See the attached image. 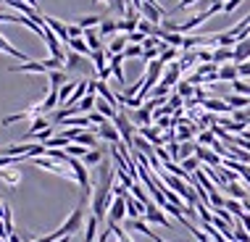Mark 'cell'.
<instances>
[{"label":"cell","instance_id":"6da1fadb","mask_svg":"<svg viewBox=\"0 0 250 242\" xmlns=\"http://www.w3.org/2000/svg\"><path fill=\"white\" fill-rule=\"evenodd\" d=\"M84 203H87V200H82V205H79V208H74V213L58 226L56 232H53V237H56V240H61V237H71V234H77L79 229H82V224L87 221V219H84Z\"/></svg>","mask_w":250,"mask_h":242},{"label":"cell","instance_id":"7a4b0ae2","mask_svg":"<svg viewBox=\"0 0 250 242\" xmlns=\"http://www.w3.org/2000/svg\"><path fill=\"white\" fill-rule=\"evenodd\" d=\"M32 163H35V166H40V169H45V171H53V174H58V177H63V179H71V182H77V179H74V171L69 169V166L58 163V161H50V158L40 156V158H32Z\"/></svg>","mask_w":250,"mask_h":242},{"label":"cell","instance_id":"3957f363","mask_svg":"<svg viewBox=\"0 0 250 242\" xmlns=\"http://www.w3.org/2000/svg\"><path fill=\"white\" fill-rule=\"evenodd\" d=\"M113 126L119 129L121 140H124V145L132 147V142H134V124H132V119L124 116V111H119V116L113 119Z\"/></svg>","mask_w":250,"mask_h":242},{"label":"cell","instance_id":"277c9868","mask_svg":"<svg viewBox=\"0 0 250 242\" xmlns=\"http://www.w3.org/2000/svg\"><path fill=\"white\" fill-rule=\"evenodd\" d=\"M126 216V200L124 198H113L111 208H108V224H119V221H124Z\"/></svg>","mask_w":250,"mask_h":242},{"label":"cell","instance_id":"5b68a950","mask_svg":"<svg viewBox=\"0 0 250 242\" xmlns=\"http://www.w3.org/2000/svg\"><path fill=\"white\" fill-rule=\"evenodd\" d=\"M145 221H150V224H161V226H166V229L171 226V221L166 219V213L161 211V208L155 205V203L145 205Z\"/></svg>","mask_w":250,"mask_h":242},{"label":"cell","instance_id":"8992f818","mask_svg":"<svg viewBox=\"0 0 250 242\" xmlns=\"http://www.w3.org/2000/svg\"><path fill=\"white\" fill-rule=\"evenodd\" d=\"M13 74H50L48 69H45L42 60H26V63H19L11 69Z\"/></svg>","mask_w":250,"mask_h":242},{"label":"cell","instance_id":"52a82bcc","mask_svg":"<svg viewBox=\"0 0 250 242\" xmlns=\"http://www.w3.org/2000/svg\"><path fill=\"white\" fill-rule=\"evenodd\" d=\"M95 134H98L100 140H105V142H111V145H119V142H121V134H119V129H116L113 124H108V121H105L103 126H98Z\"/></svg>","mask_w":250,"mask_h":242},{"label":"cell","instance_id":"ba28073f","mask_svg":"<svg viewBox=\"0 0 250 242\" xmlns=\"http://www.w3.org/2000/svg\"><path fill=\"white\" fill-rule=\"evenodd\" d=\"M182 69H179V63H168L166 69H164V77H161V84H166V87H174V84H179L182 82Z\"/></svg>","mask_w":250,"mask_h":242},{"label":"cell","instance_id":"9c48e42d","mask_svg":"<svg viewBox=\"0 0 250 242\" xmlns=\"http://www.w3.org/2000/svg\"><path fill=\"white\" fill-rule=\"evenodd\" d=\"M98 35H100V40L116 37L119 35V19H105L103 16V21H100V26H98Z\"/></svg>","mask_w":250,"mask_h":242},{"label":"cell","instance_id":"30bf717a","mask_svg":"<svg viewBox=\"0 0 250 242\" xmlns=\"http://www.w3.org/2000/svg\"><path fill=\"white\" fill-rule=\"evenodd\" d=\"M66 69L71 71H90V63L84 60V56H79V53H66Z\"/></svg>","mask_w":250,"mask_h":242},{"label":"cell","instance_id":"8fae6325","mask_svg":"<svg viewBox=\"0 0 250 242\" xmlns=\"http://www.w3.org/2000/svg\"><path fill=\"white\" fill-rule=\"evenodd\" d=\"M108 66H111V74L116 77V82L124 84V53H119V56H108Z\"/></svg>","mask_w":250,"mask_h":242},{"label":"cell","instance_id":"7c38bea8","mask_svg":"<svg viewBox=\"0 0 250 242\" xmlns=\"http://www.w3.org/2000/svg\"><path fill=\"white\" fill-rule=\"evenodd\" d=\"M126 45H129V37H126V35H116V37H111V42L105 45V53H108V56H119V53L126 50Z\"/></svg>","mask_w":250,"mask_h":242},{"label":"cell","instance_id":"4fadbf2b","mask_svg":"<svg viewBox=\"0 0 250 242\" xmlns=\"http://www.w3.org/2000/svg\"><path fill=\"white\" fill-rule=\"evenodd\" d=\"M126 216H129V221H137L140 216H145V205L140 203V200H134L132 195H126Z\"/></svg>","mask_w":250,"mask_h":242},{"label":"cell","instance_id":"5bb4252c","mask_svg":"<svg viewBox=\"0 0 250 242\" xmlns=\"http://www.w3.org/2000/svg\"><path fill=\"white\" fill-rule=\"evenodd\" d=\"M140 137H145L153 147H164V142H166V140L161 137L158 126H143V129H140Z\"/></svg>","mask_w":250,"mask_h":242},{"label":"cell","instance_id":"9a60e30c","mask_svg":"<svg viewBox=\"0 0 250 242\" xmlns=\"http://www.w3.org/2000/svg\"><path fill=\"white\" fill-rule=\"evenodd\" d=\"M203 103V108L206 111H211V113H232V108L227 105V100H219V98H206V100H200Z\"/></svg>","mask_w":250,"mask_h":242},{"label":"cell","instance_id":"2e32d148","mask_svg":"<svg viewBox=\"0 0 250 242\" xmlns=\"http://www.w3.org/2000/svg\"><path fill=\"white\" fill-rule=\"evenodd\" d=\"M150 121H153V108H147V105H143V108H137L132 113V124H137L140 129H143V126H150Z\"/></svg>","mask_w":250,"mask_h":242},{"label":"cell","instance_id":"e0dca14e","mask_svg":"<svg viewBox=\"0 0 250 242\" xmlns=\"http://www.w3.org/2000/svg\"><path fill=\"white\" fill-rule=\"evenodd\" d=\"M240 74H237V63H224L219 66V82H237Z\"/></svg>","mask_w":250,"mask_h":242},{"label":"cell","instance_id":"ac0fdd59","mask_svg":"<svg viewBox=\"0 0 250 242\" xmlns=\"http://www.w3.org/2000/svg\"><path fill=\"white\" fill-rule=\"evenodd\" d=\"M74 145H82L87 150H95L98 147V134L95 132H79V137L74 140Z\"/></svg>","mask_w":250,"mask_h":242},{"label":"cell","instance_id":"d6986e66","mask_svg":"<svg viewBox=\"0 0 250 242\" xmlns=\"http://www.w3.org/2000/svg\"><path fill=\"white\" fill-rule=\"evenodd\" d=\"M0 53H8V56L19 58V60H24V63H26V60H32L29 56H26V53H21V50H16V48H13V45H11V42H8V40H5L3 35H0Z\"/></svg>","mask_w":250,"mask_h":242},{"label":"cell","instance_id":"ffe728a7","mask_svg":"<svg viewBox=\"0 0 250 242\" xmlns=\"http://www.w3.org/2000/svg\"><path fill=\"white\" fill-rule=\"evenodd\" d=\"M213 63L224 66V63H234V50L232 48H216L213 50Z\"/></svg>","mask_w":250,"mask_h":242},{"label":"cell","instance_id":"44dd1931","mask_svg":"<svg viewBox=\"0 0 250 242\" xmlns=\"http://www.w3.org/2000/svg\"><path fill=\"white\" fill-rule=\"evenodd\" d=\"M95 111L100 113V116H105L108 121H113V119H116V116H119V111H116V108H113V105H111V103H105V100H103V98H98V100H95Z\"/></svg>","mask_w":250,"mask_h":242},{"label":"cell","instance_id":"7402d4cb","mask_svg":"<svg viewBox=\"0 0 250 242\" xmlns=\"http://www.w3.org/2000/svg\"><path fill=\"white\" fill-rule=\"evenodd\" d=\"M48 79H50V90H56V92H58L61 87L69 82L71 77H69L66 71H50V74H48Z\"/></svg>","mask_w":250,"mask_h":242},{"label":"cell","instance_id":"603a6c76","mask_svg":"<svg viewBox=\"0 0 250 242\" xmlns=\"http://www.w3.org/2000/svg\"><path fill=\"white\" fill-rule=\"evenodd\" d=\"M98 224H100V221L95 216H87V221H84V242L98 240Z\"/></svg>","mask_w":250,"mask_h":242},{"label":"cell","instance_id":"cb8c5ba5","mask_svg":"<svg viewBox=\"0 0 250 242\" xmlns=\"http://www.w3.org/2000/svg\"><path fill=\"white\" fill-rule=\"evenodd\" d=\"M90 58H92V69H95L98 74L108 69V53L105 50H95V53H90Z\"/></svg>","mask_w":250,"mask_h":242},{"label":"cell","instance_id":"d4e9b609","mask_svg":"<svg viewBox=\"0 0 250 242\" xmlns=\"http://www.w3.org/2000/svg\"><path fill=\"white\" fill-rule=\"evenodd\" d=\"M48 126H53V121L48 119V116H40V119H35L29 124V129H26V134H40V132H45Z\"/></svg>","mask_w":250,"mask_h":242},{"label":"cell","instance_id":"484cf974","mask_svg":"<svg viewBox=\"0 0 250 242\" xmlns=\"http://www.w3.org/2000/svg\"><path fill=\"white\" fill-rule=\"evenodd\" d=\"M227 105H229L232 111L250 108V98H245V95H229V98H227Z\"/></svg>","mask_w":250,"mask_h":242},{"label":"cell","instance_id":"4316f807","mask_svg":"<svg viewBox=\"0 0 250 242\" xmlns=\"http://www.w3.org/2000/svg\"><path fill=\"white\" fill-rule=\"evenodd\" d=\"M224 190L232 195V200H240V203H242V200H248V192L242 190L240 182H232V184H227V187H224Z\"/></svg>","mask_w":250,"mask_h":242},{"label":"cell","instance_id":"83f0119b","mask_svg":"<svg viewBox=\"0 0 250 242\" xmlns=\"http://www.w3.org/2000/svg\"><path fill=\"white\" fill-rule=\"evenodd\" d=\"M82 163L87 166V169H90V166H100V163H103V150H98V147H95V150H90L82 158Z\"/></svg>","mask_w":250,"mask_h":242},{"label":"cell","instance_id":"f1b7e54d","mask_svg":"<svg viewBox=\"0 0 250 242\" xmlns=\"http://www.w3.org/2000/svg\"><path fill=\"white\" fill-rule=\"evenodd\" d=\"M69 48L71 53H79V56H90V48H87V42H84V37H79V40H69Z\"/></svg>","mask_w":250,"mask_h":242},{"label":"cell","instance_id":"f546056e","mask_svg":"<svg viewBox=\"0 0 250 242\" xmlns=\"http://www.w3.org/2000/svg\"><path fill=\"white\" fill-rule=\"evenodd\" d=\"M100 21H103V16H82L77 24H79V26H82V29L87 32V29H98Z\"/></svg>","mask_w":250,"mask_h":242},{"label":"cell","instance_id":"4dcf8cb0","mask_svg":"<svg viewBox=\"0 0 250 242\" xmlns=\"http://www.w3.org/2000/svg\"><path fill=\"white\" fill-rule=\"evenodd\" d=\"M129 192H132V198H134V200H140L143 205H150V198L145 195V190H143V184H140V182H134Z\"/></svg>","mask_w":250,"mask_h":242},{"label":"cell","instance_id":"1f68e13d","mask_svg":"<svg viewBox=\"0 0 250 242\" xmlns=\"http://www.w3.org/2000/svg\"><path fill=\"white\" fill-rule=\"evenodd\" d=\"M232 242H250V234L245 232V226L240 224V219H237V224H234V232H232Z\"/></svg>","mask_w":250,"mask_h":242},{"label":"cell","instance_id":"d6a6232c","mask_svg":"<svg viewBox=\"0 0 250 242\" xmlns=\"http://www.w3.org/2000/svg\"><path fill=\"white\" fill-rule=\"evenodd\" d=\"M177 95H179L182 100H185V98H187V100H192V95H195V87H192L190 82H179V84H177Z\"/></svg>","mask_w":250,"mask_h":242},{"label":"cell","instance_id":"836d02e7","mask_svg":"<svg viewBox=\"0 0 250 242\" xmlns=\"http://www.w3.org/2000/svg\"><path fill=\"white\" fill-rule=\"evenodd\" d=\"M87 153H90V150L82 147V145H69V147H66V156H69V158H79V161H82Z\"/></svg>","mask_w":250,"mask_h":242},{"label":"cell","instance_id":"e575fe53","mask_svg":"<svg viewBox=\"0 0 250 242\" xmlns=\"http://www.w3.org/2000/svg\"><path fill=\"white\" fill-rule=\"evenodd\" d=\"M224 208H227L229 213H232V216H237V219L242 216V213H245V208H242V203H240V200H232V198L227 200V205H224Z\"/></svg>","mask_w":250,"mask_h":242},{"label":"cell","instance_id":"d590c367","mask_svg":"<svg viewBox=\"0 0 250 242\" xmlns=\"http://www.w3.org/2000/svg\"><path fill=\"white\" fill-rule=\"evenodd\" d=\"M182 169H185L187 174H195L200 169V161H198V156H192V158H185L182 161Z\"/></svg>","mask_w":250,"mask_h":242},{"label":"cell","instance_id":"8d00e7d4","mask_svg":"<svg viewBox=\"0 0 250 242\" xmlns=\"http://www.w3.org/2000/svg\"><path fill=\"white\" fill-rule=\"evenodd\" d=\"M216 142V134L211 132V129H208V132H200L198 134V145L200 147H206V145H213Z\"/></svg>","mask_w":250,"mask_h":242},{"label":"cell","instance_id":"74e56055","mask_svg":"<svg viewBox=\"0 0 250 242\" xmlns=\"http://www.w3.org/2000/svg\"><path fill=\"white\" fill-rule=\"evenodd\" d=\"M124 58H143V45H126V50H124Z\"/></svg>","mask_w":250,"mask_h":242},{"label":"cell","instance_id":"f35d334b","mask_svg":"<svg viewBox=\"0 0 250 242\" xmlns=\"http://www.w3.org/2000/svg\"><path fill=\"white\" fill-rule=\"evenodd\" d=\"M150 98H155V100H164V98H168V87L166 84H155L153 87V92H150Z\"/></svg>","mask_w":250,"mask_h":242},{"label":"cell","instance_id":"ab89813d","mask_svg":"<svg viewBox=\"0 0 250 242\" xmlns=\"http://www.w3.org/2000/svg\"><path fill=\"white\" fill-rule=\"evenodd\" d=\"M237 74H240V79H242V77H250V60H245V63H237Z\"/></svg>","mask_w":250,"mask_h":242},{"label":"cell","instance_id":"60d3db41","mask_svg":"<svg viewBox=\"0 0 250 242\" xmlns=\"http://www.w3.org/2000/svg\"><path fill=\"white\" fill-rule=\"evenodd\" d=\"M111 237H113V232H111V226H105L103 232L98 234V242H111Z\"/></svg>","mask_w":250,"mask_h":242},{"label":"cell","instance_id":"b9f144b4","mask_svg":"<svg viewBox=\"0 0 250 242\" xmlns=\"http://www.w3.org/2000/svg\"><path fill=\"white\" fill-rule=\"evenodd\" d=\"M179 105H182V98H179V95H171V98H168V108H171V111H179Z\"/></svg>","mask_w":250,"mask_h":242},{"label":"cell","instance_id":"7bdbcfd3","mask_svg":"<svg viewBox=\"0 0 250 242\" xmlns=\"http://www.w3.org/2000/svg\"><path fill=\"white\" fill-rule=\"evenodd\" d=\"M240 224L245 226V232L250 234V213H242V216H240Z\"/></svg>","mask_w":250,"mask_h":242},{"label":"cell","instance_id":"ee69618b","mask_svg":"<svg viewBox=\"0 0 250 242\" xmlns=\"http://www.w3.org/2000/svg\"><path fill=\"white\" fill-rule=\"evenodd\" d=\"M240 3H242V0H229V3H224V11H227V13H229V11H234Z\"/></svg>","mask_w":250,"mask_h":242},{"label":"cell","instance_id":"f6af8a7d","mask_svg":"<svg viewBox=\"0 0 250 242\" xmlns=\"http://www.w3.org/2000/svg\"><path fill=\"white\" fill-rule=\"evenodd\" d=\"M0 237H3L5 242H8V229H5V224H3V219H0Z\"/></svg>","mask_w":250,"mask_h":242},{"label":"cell","instance_id":"bcb514c9","mask_svg":"<svg viewBox=\"0 0 250 242\" xmlns=\"http://www.w3.org/2000/svg\"><path fill=\"white\" fill-rule=\"evenodd\" d=\"M24 3H29L32 8H35V11H40V3H37V0H24Z\"/></svg>","mask_w":250,"mask_h":242},{"label":"cell","instance_id":"7dc6e473","mask_svg":"<svg viewBox=\"0 0 250 242\" xmlns=\"http://www.w3.org/2000/svg\"><path fill=\"white\" fill-rule=\"evenodd\" d=\"M8 242H24V240L19 237V234H11V237H8Z\"/></svg>","mask_w":250,"mask_h":242},{"label":"cell","instance_id":"c3c4849f","mask_svg":"<svg viewBox=\"0 0 250 242\" xmlns=\"http://www.w3.org/2000/svg\"><path fill=\"white\" fill-rule=\"evenodd\" d=\"M150 240H153V242H166L164 237H158V234H153V232H150Z\"/></svg>","mask_w":250,"mask_h":242},{"label":"cell","instance_id":"681fc988","mask_svg":"<svg viewBox=\"0 0 250 242\" xmlns=\"http://www.w3.org/2000/svg\"><path fill=\"white\" fill-rule=\"evenodd\" d=\"M242 208H245V213H250V198H248V200H242Z\"/></svg>","mask_w":250,"mask_h":242},{"label":"cell","instance_id":"f907efd6","mask_svg":"<svg viewBox=\"0 0 250 242\" xmlns=\"http://www.w3.org/2000/svg\"><path fill=\"white\" fill-rule=\"evenodd\" d=\"M240 137H242V140H248V142H250V129H245V132L240 134Z\"/></svg>","mask_w":250,"mask_h":242},{"label":"cell","instance_id":"816d5d0a","mask_svg":"<svg viewBox=\"0 0 250 242\" xmlns=\"http://www.w3.org/2000/svg\"><path fill=\"white\" fill-rule=\"evenodd\" d=\"M58 242H71V237H61Z\"/></svg>","mask_w":250,"mask_h":242},{"label":"cell","instance_id":"f5cc1de1","mask_svg":"<svg viewBox=\"0 0 250 242\" xmlns=\"http://www.w3.org/2000/svg\"><path fill=\"white\" fill-rule=\"evenodd\" d=\"M95 3H108V5H111V0H95Z\"/></svg>","mask_w":250,"mask_h":242},{"label":"cell","instance_id":"db71d44e","mask_svg":"<svg viewBox=\"0 0 250 242\" xmlns=\"http://www.w3.org/2000/svg\"><path fill=\"white\" fill-rule=\"evenodd\" d=\"M0 242H5V240H3V237H0Z\"/></svg>","mask_w":250,"mask_h":242}]
</instances>
